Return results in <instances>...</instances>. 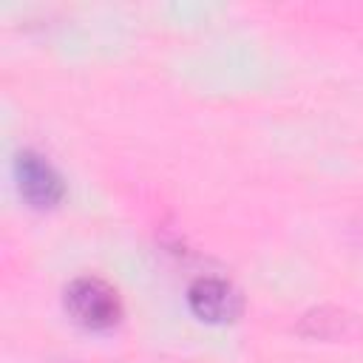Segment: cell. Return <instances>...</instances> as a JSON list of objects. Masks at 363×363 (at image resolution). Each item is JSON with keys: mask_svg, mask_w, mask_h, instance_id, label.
Returning <instances> with one entry per match:
<instances>
[{"mask_svg": "<svg viewBox=\"0 0 363 363\" xmlns=\"http://www.w3.org/2000/svg\"><path fill=\"white\" fill-rule=\"evenodd\" d=\"M62 303H65L68 318L85 329H111L122 318L119 292L108 281L94 278V275L74 278L65 286Z\"/></svg>", "mask_w": 363, "mask_h": 363, "instance_id": "6da1fadb", "label": "cell"}, {"mask_svg": "<svg viewBox=\"0 0 363 363\" xmlns=\"http://www.w3.org/2000/svg\"><path fill=\"white\" fill-rule=\"evenodd\" d=\"M14 176H17L20 196L37 210H48V207L60 204V199L65 193L60 173L34 150H20L14 156Z\"/></svg>", "mask_w": 363, "mask_h": 363, "instance_id": "7a4b0ae2", "label": "cell"}, {"mask_svg": "<svg viewBox=\"0 0 363 363\" xmlns=\"http://www.w3.org/2000/svg\"><path fill=\"white\" fill-rule=\"evenodd\" d=\"M187 306L204 323H230L241 315V295L224 278H199L187 289Z\"/></svg>", "mask_w": 363, "mask_h": 363, "instance_id": "3957f363", "label": "cell"}]
</instances>
